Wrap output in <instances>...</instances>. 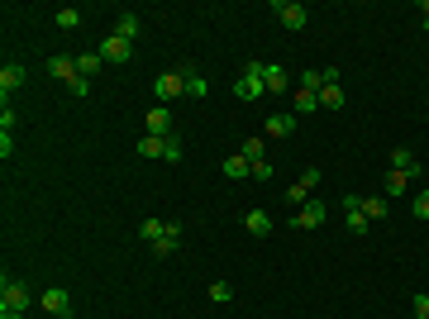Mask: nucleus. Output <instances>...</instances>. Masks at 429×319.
<instances>
[{
  "label": "nucleus",
  "mask_w": 429,
  "mask_h": 319,
  "mask_svg": "<svg viewBox=\"0 0 429 319\" xmlns=\"http://www.w3.org/2000/svg\"><path fill=\"white\" fill-rule=\"evenodd\" d=\"M34 300H38V295L29 291V281H20V276H0V310H20V315H24Z\"/></svg>",
  "instance_id": "obj_1"
},
{
  "label": "nucleus",
  "mask_w": 429,
  "mask_h": 319,
  "mask_svg": "<svg viewBox=\"0 0 429 319\" xmlns=\"http://www.w3.org/2000/svg\"><path fill=\"white\" fill-rule=\"evenodd\" d=\"M234 96L239 101H258V96H268V81H263V62L253 57L248 67H243V77L234 81Z\"/></svg>",
  "instance_id": "obj_2"
},
{
  "label": "nucleus",
  "mask_w": 429,
  "mask_h": 319,
  "mask_svg": "<svg viewBox=\"0 0 429 319\" xmlns=\"http://www.w3.org/2000/svg\"><path fill=\"white\" fill-rule=\"evenodd\" d=\"M38 310L53 315V319H72L77 305H72V291H67V286H48V291L38 295Z\"/></svg>",
  "instance_id": "obj_3"
},
{
  "label": "nucleus",
  "mask_w": 429,
  "mask_h": 319,
  "mask_svg": "<svg viewBox=\"0 0 429 319\" xmlns=\"http://www.w3.org/2000/svg\"><path fill=\"white\" fill-rule=\"evenodd\" d=\"M272 15H277L286 29H305L310 24V10H305L300 0H272Z\"/></svg>",
  "instance_id": "obj_4"
},
{
  "label": "nucleus",
  "mask_w": 429,
  "mask_h": 319,
  "mask_svg": "<svg viewBox=\"0 0 429 319\" xmlns=\"http://www.w3.org/2000/svg\"><path fill=\"white\" fill-rule=\"evenodd\" d=\"M96 53L106 57V67H124V62L134 57V43H129V38H119V34H110L106 43L96 48Z\"/></svg>",
  "instance_id": "obj_5"
},
{
  "label": "nucleus",
  "mask_w": 429,
  "mask_h": 319,
  "mask_svg": "<svg viewBox=\"0 0 429 319\" xmlns=\"http://www.w3.org/2000/svg\"><path fill=\"white\" fill-rule=\"evenodd\" d=\"M153 91H158V105L177 101V96H187V77H182V67H177V72H162V77L153 81Z\"/></svg>",
  "instance_id": "obj_6"
},
{
  "label": "nucleus",
  "mask_w": 429,
  "mask_h": 319,
  "mask_svg": "<svg viewBox=\"0 0 429 319\" xmlns=\"http://www.w3.org/2000/svg\"><path fill=\"white\" fill-rule=\"evenodd\" d=\"M324 219H329V205H320V200H305V205H300V210L291 214V224H296V229H320Z\"/></svg>",
  "instance_id": "obj_7"
},
{
  "label": "nucleus",
  "mask_w": 429,
  "mask_h": 319,
  "mask_svg": "<svg viewBox=\"0 0 429 319\" xmlns=\"http://www.w3.org/2000/svg\"><path fill=\"white\" fill-rule=\"evenodd\" d=\"M143 129L153 133V138H172V110L167 105H153L143 114Z\"/></svg>",
  "instance_id": "obj_8"
},
{
  "label": "nucleus",
  "mask_w": 429,
  "mask_h": 319,
  "mask_svg": "<svg viewBox=\"0 0 429 319\" xmlns=\"http://www.w3.org/2000/svg\"><path fill=\"white\" fill-rule=\"evenodd\" d=\"M344 219H349L353 234H368V229H372V219L363 214V195H344Z\"/></svg>",
  "instance_id": "obj_9"
},
{
  "label": "nucleus",
  "mask_w": 429,
  "mask_h": 319,
  "mask_svg": "<svg viewBox=\"0 0 429 319\" xmlns=\"http://www.w3.org/2000/svg\"><path fill=\"white\" fill-rule=\"evenodd\" d=\"M391 172H405V177L415 181V177H420L425 167L415 162V153H410V148H391Z\"/></svg>",
  "instance_id": "obj_10"
},
{
  "label": "nucleus",
  "mask_w": 429,
  "mask_h": 319,
  "mask_svg": "<svg viewBox=\"0 0 429 319\" xmlns=\"http://www.w3.org/2000/svg\"><path fill=\"white\" fill-rule=\"evenodd\" d=\"M219 172H224L229 181H248V177H253V162L243 158V153H234V158H224V162H219Z\"/></svg>",
  "instance_id": "obj_11"
},
{
  "label": "nucleus",
  "mask_w": 429,
  "mask_h": 319,
  "mask_svg": "<svg viewBox=\"0 0 429 319\" xmlns=\"http://www.w3.org/2000/svg\"><path fill=\"white\" fill-rule=\"evenodd\" d=\"M20 86H24V67H20V62H5V67H0V96L10 101V91H20Z\"/></svg>",
  "instance_id": "obj_12"
},
{
  "label": "nucleus",
  "mask_w": 429,
  "mask_h": 319,
  "mask_svg": "<svg viewBox=\"0 0 429 319\" xmlns=\"http://www.w3.org/2000/svg\"><path fill=\"white\" fill-rule=\"evenodd\" d=\"M263 133H268V138H291L296 133V114H268Z\"/></svg>",
  "instance_id": "obj_13"
},
{
  "label": "nucleus",
  "mask_w": 429,
  "mask_h": 319,
  "mask_svg": "<svg viewBox=\"0 0 429 319\" xmlns=\"http://www.w3.org/2000/svg\"><path fill=\"white\" fill-rule=\"evenodd\" d=\"M177 239H182V224H177V219H167V234L153 243V253H158V258H172V253H177Z\"/></svg>",
  "instance_id": "obj_14"
},
{
  "label": "nucleus",
  "mask_w": 429,
  "mask_h": 319,
  "mask_svg": "<svg viewBox=\"0 0 429 319\" xmlns=\"http://www.w3.org/2000/svg\"><path fill=\"white\" fill-rule=\"evenodd\" d=\"M243 229H248L253 239H268V234H272V214H268V210H248Z\"/></svg>",
  "instance_id": "obj_15"
},
{
  "label": "nucleus",
  "mask_w": 429,
  "mask_h": 319,
  "mask_svg": "<svg viewBox=\"0 0 429 319\" xmlns=\"http://www.w3.org/2000/svg\"><path fill=\"white\" fill-rule=\"evenodd\" d=\"M48 72H53V77L62 81V86H67V81L77 77V57H67V53H57V57H48Z\"/></svg>",
  "instance_id": "obj_16"
},
{
  "label": "nucleus",
  "mask_w": 429,
  "mask_h": 319,
  "mask_svg": "<svg viewBox=\"0 0 429 319\" xmlns=\"http://www.w3.org/2000/svg\"><path fill=\"white\" fill-rule=\"evenodd\" d=\"M101 67H106V57H101V53H77V72H81V77L96 81V77H101Z\"/></svg>",
  "instance_id": "obj_17"
},
{
  "label": "nucleus",
  "mask_w": 429,
  "mask_h": 319,
  "mask_svg": "<svg viewBox=\"0 0 429 319\" xmlns=\"http://www.w3.org/2000/svg\"><path fill=\"white\" fill-rule=\"evenodd\" d=\"M115 34H119V38H129V43H134L138 34H143V20H138V15H119V20H115Z\"/></svg>",
  "instance_id": "obj_18"
},
{
  "label": "nucleus",
  "mask_w": 429,
  "mask_h": 319,
  "mask_svg": "<svg viewBox=\"0 0 429 319\" xmlns=\"http://www.w3.org/2000/svg\"><path fill=\"white\" fill-rule=\"evenodd\" d=\"M263 81H268V91H286V86H291V77H286L277 62H263Z\"/></svg>",
  "instance_id": "obj_19"
},
{
  "label": "nucleus",
  "mask_w": 429,
  "mask_h": 319,
  "mask_svg": "<svg viewBox=\"0 0 429 319\" xmlns=\"http://www.w3.org/2000/svg\"><path fill=\"white\" fill-rule=\"evenodd\" d=\"M315 105H320L315 91H296V96H291V114H315Z\"/></svg>",
  "instance_id": "obj_20"
},
{
  "label": "nucleus",
  "mask_w": 429,
  "mask_h": 319,
  "mask_svg": "<svg viewBox=\"0 0 429 319\" xmlns=\"http://www.w3.org/2000/svg\"><path fill=\"white\" fill-rule=\"evenodd\" d=\"M182 77H187V96H196V101H201V96H205V91H210V81L201 77V72H196V67H182Z\"/></svg>",
  "instance_id": "obj_21"
},
{
  "label": "nucleus",
  "mask_w": 429,
  "mask_h": 319,
  "mask_svg": "<svg viewBox=\"0 0 429 319\" xmlns=\"http://www.w3.org/2000/svg\"><path fill=\"white\" fill-rule=\"evenodd\" d=\"M386 210H391V200H386V195H363V214H368L372 224H377Z\"/></svg>",
  "instance_id": "obj_22"
},
{
  "label": "nucleus",
  "mask_w": 429,
  "mask_h": 319,
  "mask_svg": "<svg viewBox=\"0 0 429 319\" xmlns=\"http://www.w3.org/2000/svg\"><path fill=\"white\" fill-rule=\"evenodd\" d=\"M162 234H167V219H143V224H138V239L143 243H158Z\"/></svg>",
  "instance_id": "obj_23"
},
{
  "label": "nucleus",
  "mask_w": 429,
  "mask_h": 319,
  "mask_svg": "<svg viewBox=\"0 0 429 319\" xmlns=\"http://www.w3.org/2000/svg\"><path fill=\"white\" fill-rule=\"evenodd\" d=\"M405 191H410V177H405V172H386V200H396Z\"/></svg>",
  "instance_id": "obj_24"
},
{
  "label": "nucleus",
  "mask_w": 429,
  "mask_h": 319,
  "mask_svg": "<svg viewBox=\"0 0 429 319\" xmlns=\"http://www.w3.org/2000/svg\"><path fill=\"white\" fill-rule=\"evenodd\" d=\"M239 153H243L248 162H268V138H248Z\"/></svg>",
  "instance_id": "obj_25"
},
{
  "label": "nucleus",
  "mask_w": 429,
  "mask_h": 319,
  "mask_svg": "<svg viewBox=\"0 0 429 319\" xmlns=\"http://www.w3.org/2000/svg\"><path fill=\"white\" fill-rule=\"evenodd\" d=\"M344 101H349V96H344V86H324V91H320V105L324 110H344Z\"/></svg>",
  "instance_id": "obj_26"
},
{
  "label": "nucleus",
  "mask_w": 429,
  "mask_h": 319,
  "mask_svg": "<svg viewBox=\"0 0 429 319\" xmlns=\"http://www.w3.org/2000/svg\"><path fill=\"white\" fill-rule=\"evenodd\" d=\"M162 143H167V138H153V133H143V138H138V158H162Z\"/></svg>",
  "instance_id": "obj_27"
},
{
  "label": "nucleus",
  "mask_w": 429,
  "mask_h": 319,
  "mask_svg": "<svg viewBox=\"0 0 429 319\" xmlns=\"http://www.w3.org/2000/svg\"><path fill=\"white\" fill-rule=\"evenodd\" d=\"M53 20H57V29H77L81 24V10H77V5H62Z\"/></svg>",
  "instance_id": "obj_28"
},
{
  "label": "nucleus",
  "mask_w": 429,
  "mask_h": 319,
  "mask_svg": "<svg viewBox=\"0 0 429 319\" xmlns=\"http://www.w3.org/2000/svg\"><path fill=\"white\" fill-rule=\"evenodd\" d=\"M300 91H315V96H320V91H324V72H315V67L300 72Z\"/></svg>",
  "instance_id": "obj_29"
},
{
  "label": "nucleus",
  "mask_w": 429,
  "mask_h": 319,
  "mask_svg": "<svg viewBox=\"0 0 429 319\" xmlns=\"http://www.w3.org/2000/svg\"><path fill=\"white\" fill-rule=\"evenodd\" d=\"M210 300L214 305H229V300H234V286H229V281H210Z\"/></svg>",
  "instance_id": "obj_30"
},
{
  "label": "nucleus",
  "mask_w": 429,
  "mask_h": 319,
  "mask_svg": "<svg viewBox=\"0 0 429 319\" xmlns=\"http://www.w3.org/2000/svg\"><path fill=\"white\" fill-rule=\"evenodd\" d=\"M162 162H182V138H177V133L162 143Z\"/></svg>",
  "instance_id": "obj_31"
},
{
  "label": "nucleus",
  "mask_w": 429,
  "mask_h": 319,
  "mask_svg": "<svg viewBox=\"0 0 429 319\" xmlns=\"http://www.w3.org/2000/svg\"><path fill=\"white\" fill-rule=\"evenodd\" d=\"M305 200H310V191L300 186V181H291V186H286V205H305Z\"/></svg>",
  "instance_id": "obj_32"
},
{
  "label": "nucleus",
  "mask_w": 429,
  "mask_h": 319,
  "mask_svg": "<svg viewBox=\"0 0 429 319\" xmlns=\"http://www.w3.org/2000/svg\"><path fill=\"white\" fill-rule=\"evenodd\" d=\"M86 91H91V77H81V72H77V77L67 81V96H77V101H81Z\"/></svg>",
  "instance_id": "obj_33"
},
{
  "label": "nucleus",
  "mask_w": 429,
  "mask_h": 319,
  "mask_svg": "<svg viewBox=\"0 0 429 319\" xmlns=\"http://www.w3.org/2000/svg\"><path fill=\"white\" fill-rule=\"evenodd\" d=\"M410 214H415V219H429V186L420 191V195H415V205H410Z\"/></svg>",
  "instance_id": "obj_34"
},
{
  "label": "nucleus",
  "mask_w": 429,
  "mask_h": 319,
  "mask_svg": "<svg viewBox=\"0 0 429 319\" xmlns=\"http://www.w3.org/2000/svg\"><path fill=\"white\" fill-rule=\"evenodd\" d=\"M410 310H415V319H429V295H410Z\"/></svg>",
  "instance_id": "obj_35"
},
{
  "label": "nucleus",
  "mask_w": 429,
  "mask_h": 319,
  "mask_svg": "<svg viewBox=\"0 0 429 319\" xmlns=\"http://www.w3.org/2000/svg\"><path fill=\"white\" fill-rule=\"evenodd\" d=\"M320 177H324L320 167H305V172H300V186H305V191H315V186H320Z\"/></svg>",
  "instance_id": "obj_36"
},
{
  "label": "nucleus",
  "mask_w": 429,
  "mask_h": 319,
  "mask_svg": "<svg viewBox=\"0 0 429 319\" xmlns=\"http://www.w3.org/2000/svg\"><path fill=\"white\" fill-rule=\"evenodd\" d=\"M0 133H15V110H10V105L0 110Z\"/></svg>",
  "instance_id": "obj_37"
},
{
  "label": "nucleus",
  "mask_w": 429,
  "mask_h": 319,
  "mask_svg": "<svg viewBox=\"0 0 429 319\" xmlns=\"http://www.w3.org/2000/svg\"><path fill=\"white\" fill-rule=\"evenodd\" d=\"M253 177H258V181H272V162H253Z\"/></svg>",
  "instance_id": "obj_38"
},
{
  "label": "nucleus",
  "mask_w": 429,
  "mask_h": 319,
  "mask_svg": "<svg viewBox=\"0 0 429 319\" xmlns=\"http://www.w3.org/2000/svg\"><path fill=\"white\" fill-rule=\"evenodd\" d=\"M0 319H24V315L20 310H0Z\"/></svg>",
  "instance_id": "obj_39"
},
{
  "label": "nucleus",
  "mask_w": 429,
  "mask_h": 319,
  "mask_svg": "<svg viewBox=\"0 0 429 319\" xmlns=\"http://www.w3.org/2000/svg\"><path fill=\"white\" fill-rule=\"evenodd\" d=\"M420 15H425V34H429V0H425V5H420Z\"/></svg>",
  "instance_id": "obj_40"
},
{
  "label": "nucleus",
  "mask_w": 429,
  "mask_h": 319,
  "mask_svg": "<svg viewBox=\"0 0 429 319\" xmlns=\"http://www.w3.org/2000/svg\"><path fill=\"white\" fill-rule=\"evenodd\" d=\"M425 181H429V167H425Z\"/></svg>",
  "instance_id": "obj_41"
}]
</instances>
